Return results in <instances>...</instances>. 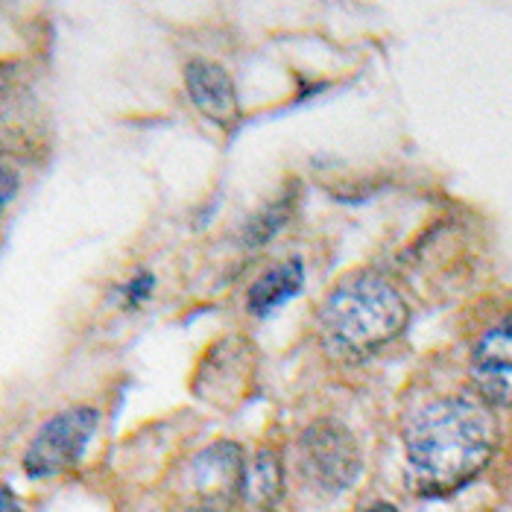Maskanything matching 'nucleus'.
Listing matches in <instances>:
<instances>
[{"label": "nucleus", "mask_w": 512, "mask_h": 512, "mask_svg": "<svg viewBox=\"0 0 512 512\" xmlns=\"http://www.w3.org/2000/svg\"><path fill=\"white\" fill-rule=\"evenodd\" d=\"M153 287H156V278L150 276V273H138V276L126 284V290H123L126 305H141V302H147L150 293H153Z\"/></svg>", "instance_id": "nucleus-12"}, {"label": "nucleus", "mask_w": 512, "mask_h": 512, "mask_svg": "<svg viewBox=\"0 0 512 512\" xmlns=\"http://www.w3.org/2000/svg\"><path fill=\"white\" fill-rule=\"evenodd\" d=\"M302 284H305V264L299 258H290L273 270H267L249 287L246 308L252 316H270L284 302H290L302 290Z\"/></svg>", "instance_id": "nucleus-9"}, {"label": "nucleus", "mask_w": 512, "mask_h": 512, "mask_svg": "<svg viewBox=\"0 0 512 512\" xmlns=\"http://www.w3.org/2000/svg\"><path fill=\"white\" fill-rule=\"evenodd\" d=\"M0 504H3V512H21L18 501L12 498V492H9V489H3V495H0Z\"/></svg>", "instance_id": "nucleus-14"}, {"label": "nucleus", "mask_w": 512, "mask_h": 512, "mask_svg": "<svg viewBox=\"0 0 512 512\" xmlns=\"http://www.w3.org/2000/svg\"><path fill=\"white\" fill-rule=\"evenodd\" d=\"M252 375V349L246 340H226L211 349V355L199 366L197 390L202 398L214 404H232L237 395H243Z\"/></svg>", "instance_id": "nucleus-5"}, {"label": "nucleus", "mask_w": 512, "mask_h": 512, "mask_svg": "<svg viewBox=\"0 0 512 512\" xmlns=\"http://www.w3.org/2000/svg\"><path fill=\"white\" fill-rule=\"evenodd\" d=\"M243 483H246V466L240 448L232 442H217L194 460V486L208 510L232 507L237 492H243Z\"/></svg>", "instance_id": "nucleus-6"}, {"label": "nucleus", "mask_w": 512, "mask_h": 512, "mask_svg": "<svg viewBox=\"0 0 512 512\" xmlns=\"http://www.w3.org/2000/svg\"><path fill=\"white\" fill-rule=\"evenodd\" d=\"M299 466L322 495H340L360 477V448L349 428L334 419L314 422L299 439Z\"/></svg>", "instance_id": "nucleus-3"}, {"label": "nucleus", "mask_w": 512, "mask_h": 512, "mask_svg": "<svg viewBox=\"0 0 512 512\" xmlns=\"http://www.w3.org/2000/svg\"><path fill=\"white\" fill-rule=\"evenodd\" d=\"M404 445L407 486L422 498H442L486 469L495 448V422L469 398H442L416 413Z\"/></svg>", "instance_id": "nucleus-1"}, {"label": "nucleus", "mask_w": 512, "mask_h": 512, "mask_svg": "<svg viewBox=\"0 0 512 512\" xmlns=\"http://www.w3.org/2000/svg\"><path fill=\"white\" fill-rule=\"evenodd\" d=\"M12 188H15V173H12L9 167H3V202H9Z\"/></svg>", "instance_id": "nucleus-13"}, {"label": "nucleus", "mask_w": 512, "mask_h": 512, "mask_svg": "<svg viewBox=\"0 0 512 512\" xmlns=\"http://www.w3.org/2000/svg\"><path fill=\"white\" fill-rule=\"evenodd\" d=\"M472 375L489 401L512 407V316L480 337L472 355Z\"/></svg>", "instance_id": "nucleus-7"}, {"label": "nucleus", "mask_w": 512, "mask_h": 512, "mask_svg": "<svg viewBox=\"0 0 512 512\" xmlns=\"http://www.w3.org/2000/svg\"><path fill=\"white\" fill-rule=\"evenodd\" d=\"M293 202H296L293 194H284V197L276 199V202H270L261 214H255V217L249 220V226L243 229V243H246V246H261V243H267L273 235H278L281 226L290 220Z\"/></svg>", "instance_id": "nucleus-11"}, {"label": "nucleus", "mask_w": 512, "mask_h": 512, "mask_svg": "<svg viewBox=\"0 0 512 512\" xmlns=\"http://www.w3.org/2000/svg\"><path fill=\"white\" fill-rule=\"evenodd\" d=\"M360 512H398L393 504H372V507H363Z\"/></svg>", "instance_id": "nucleus-15"}, {"label": "nucleus", "mask_w": 512, "mask_h": 512, "mask_svg": "<svg viewBox=\"0 0 512 512\" xmlns=\"http://www.w3.org/2000/svg\"><path fill=\"white\" fill-rule=\"evenodd\" d=\"M284 489V474H281V460L276 451H258L252 466L246 469V483L243 492L249 501L261 510H273Z\"/></svg>", "instance_id": "nucleus-10"}, {"label": "nucleus", "mask_w": 512, "mask_h": 512, "mask_svg": "<svg viewBox=\"0 0 512 512\" xmlns=\"http://www.w3.org/2000/svg\"><path fill=\"white\" fill-rule=\"evenodd\" d=\"M410 308L401 293L375 276L343 281L319 311L322 343L343 360H363L407 328Z\"/></svg>", "instance_id": "nucleus-2"}, {"label": "nucleus", "mask_w": 512, "mask_h": 512, "mask_svg": "<svg viewBox=\"0 0 512 512\" xmlns=\"http://www.w3.org/2000/svg\"><path fill=\"white\" fill-rule=\"evenodd\" d=\"M185 85H188V94L194 100L199 112L208 120L220 123V126H235L240 118V106H237V91L232 77L214 65V62H191L185 68Z\"/></svg>", "instance_id": "nucleus-8"}, {"label": "nucleus", "mask_w": 512, "mask_h": 512, "mask_svg": "<svg viewBox=\"0 0 512 512\" xmlns=\"http://www.w3.org/2000/svg\"><path fill=\"white\" fill-rule=\"evenodd\" d=\"M100 413L94 407H71L53 416L24 454V472L30 477H53L74 469L91 436L97 431Z\"/></svg>", "instance_id": "nucleus-4"}]
</instances>
